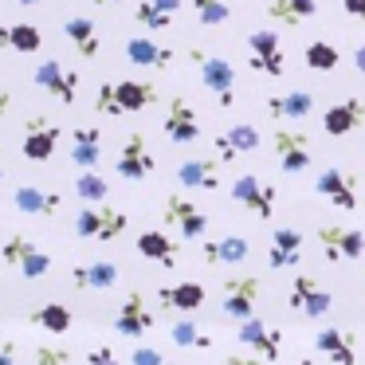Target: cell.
I'll list each match as a JSON object with an SVG mask.
<instances>
[{
	"label": "cell",
	"mask_w": 365,
	"mask_h": 365,
	"mask_svg": "<svg viewBox=\"0 0 365 365\" xmlns=\"http://www.w3.org/2000/svg\"><path fill=\"white\" fill-rule=\"evenodd\" d=\"M161 98V91L150 79H118V83H98L95 95V110L106 118H126V114L150 110Z\"/></svg>",
	"instance_id": "obj_1"
},
{
	"label": "cell",
	"mask_w": 365,
	"mask_h": 365,
	"mask_svg": "<svg viewBox=\"0 0 365 365\" xmlns=\"http://www.w3.org/2000/svg\"><path fill=\"white\" fill-rule=\"evenodd\" d=\"M130 228V216L122 208H114L110 200L106 205H87L75 216V236L79 240H98V244H110V240H122Z\"/></svg>",
	"instance_id": "obj_2"
},
{
	"label": "cell",
	"mask_w": 365,
	"mask_h": 365,
	"mask_svg": "<svg viewBox=\"0 0 365 365\" xmlns=\"http://www.w3.org/2000/svg\"><path fill=\"white\" fill-rule=\"evenodd\" d=\"M189 59H192V67H197V75H200V87L212 91L216 106L228 110V106L236 103V67H232L228 59L208 56V51H200V48H189Z\"/></svg>",
	"instance_id": "obj_3"
},
{
	"label": "cell",
	"mask_w": 365,
	"mask_h": 365,
	"mask_svg": "<svg viewBox=\"0 0 365 365\" xmlns=\"http://www.w3.org/2000/svg\"><path fill=\"white\" fill-rule=\"evenodd\" d=\"M0 259L9 263L20 279H28V283H36V279H43L51 271V255L43 252L40 244H32L24 232H12V236L0 244Z\"/></svg>",
	"instance_id": "obj_4"
},
{
	"label": "cell",
	"mask_w": 365,
	"mask_h": 365,
	"mask_svg": "<svg viewBox=\"0 0 365 365\" xmlns=\"http://www.w3.org/2000/svg\"><path fill=\"white\" fill-rule=\"evenodd\" d=\"M114 173H118L122 181H145V177L158 173V158H153V150H150V142H145L142 130H130V134L122 138Z\"/></svg>",
	"instance_id": "obj_5"
},
{
	"label": "cell",
	"mask_w": 365,
	"mask_h": 365,
	"mask_svg": "<svg viewBox=\"0 0 365 365\" xmlns=\"http://www.w3.org/2000/svg\"><path fill=\"white\" fill-rule=\"evenodd\" d=\"M59 142H63V126H56V122L43 118V114H32V118L24 122V134H20V153H24L28 161H36V165H43V161L56 158Z\"/></svg>",
	"instance_id": "obj_6"
},
{
	"label": "cell",
	"mask_w": 365,
	"mask_h": 365,
	"mask_svg": "<svg viewBox=\"0 0 365 365\" xmlns=\"http://www.w3.org/2000/svg\"><path fill=\"white\" fill-rule=\"evenodd\" d=\"M287 307H291L299 318H310V322H318V318L330 314L334 294L326 291V287L318 283L314 275H307V271H302V275H294L291 291H287Z\"/></svg>",
	"instance_id": "obj_7"
},
{
	"label": "cell",
	"mask_w": 365,
	"mask_h": 365,
	"mask_svg": "<svg viewBox=\"0 0 365 365\" xmlns=\"http://www.w3.org/2000/svg\"><path fill=\"white\" fill-rule=\"evenodd\" d=\"M224 314L232 318V322H247V318H255V307H259V294H263V279L259 275H232L224 279Z\"/></svg>",
	"instance_id": "obj_8"
},
{
	"label": "cell",
	"mask_w": 365,
	"mask_h": 365,
	"mask_svg": "<svg viewBox=\"0 0 365 365\" xmlns=\"http://www.w3.org/2000/svg\"><path fill=\"white\" fill-rule=\"evenodd\" d=\"M161 220L181 232V240H205V232H208V216L200 212V205L189 200L185 192H169V197L161 200Z\"/></svg>",
	"instance_id": "obj_9"
},
{
	"label": "cell",
	"mask_w": 365,
	"mask_h": 365,
	"mask_svg": "<svg viewBox=\"0 0 365 365\" xmlns=\"http://www.w3.org/2000/svg\"><path fill=\"white\" fill-rule=\"evenodd\" d=\"M232 200H236L240 208H247L255 220H271V216H275V205H279V192H275V185H267L263 177L244 173V177L232 181Z\"/></svg>",
	"instance_id": "obj_10"
},
{
	"label": "cell",
	"mask_w": 365,
	"mask_h": 365,
	"mask_svg": "<svg viewBox=\"0 0 365 365\" xmlns=\"http://www.w3.org/2000/svg\"><path fill=\"white\" fill-rule=\"evenodd\" d=\"M32 83L40 91H48L56 103H63V106H75V98H79V71L75 67H67V63H59V59H43L40 67L32 71Z\"/></svg>",
	"instance_id": "obj_11"
},
{
	"label": "cell",
	"mask_w": 365,
	"mask_h": 365,
	"mask_svg": "<svg viewBox=\"0 0 365 365\" xmlns=\"http://www.w3.org/2000/svg\"><path fill=\"white\" fill-rule=\"evenodd\" d=\"M247 67L255 75H267V79H279L287 71V56H283V40L267 28L247 36Z\"/></svg>",
	"instance_id": "obj_12"
},
{
	"label": "cell",
	"mask_w": 365,
	"mask_h": 365,
	"mask_svg": "<svg viewBox=\"0 0 365 365\" xmlns=\"http://www.w3.org/2000/svg\"><path fill=\"white\" fill-rule=\"evenodd\" d=\"M161 130H165V138L173 145L200 142V114H197V106H192L185 95H173L165 103V122H161Z\"/></svg>",
	"instance_id": "obj_13"
},
{
	"label": "cell",
	"mask_w": 365,
	"mask_h": 365,
	"mask_svg": "<svg viewBox=\"0 0 365 365\" xmlns=\"http://www.w3.org/2000/svg\"><path fill=\"white\" fill-rule=\"evenodd\" d=\"M318 244H322L330 263H349L365 255V236L357 228H346V224H322L318 228Z\"/></svg>",
	"instance_id": "obj_14"
},
{
	"label": "cell",
	"mask_w": 365,
	"mask_h": 365,
	"mask_svg": "<svg viewBox=\"0 0 365 365\" xmlns=\"http://www.w3.org/2000/svg\"><path fill=\"white\" fill-rule=\"evenodd\" d=\"M271 145H275V158H279V169L283 173H307L310 169V138L307 130H287L279 126L275 138H271Z\"/></svg>",
	"instance_id": "obj_15"
},
{
	"label": "cell",
	"mask_w": 365,
	"mask_h": 365,
	"mask_svg": "<svg viewBox=\"0 0 365 365\" xmlns=\"http://www.w3.org/2000/svg\"><path fill=\"white\" fill-rule=\"evenodd\" d=\"M240 326V346H247L255 357L263 361H279L283 357V330L279 326H267L263 318H247V322H236Z\"/></svg>",
	"instance_id": "obj_16"
},
{
	"label": "cell",
	"mask_w": 365,
	"mask_h": 365,
	"mask_svg": "<svg viewBox=\"0 0 365 365\" xmlns=\"http://www.w3.org/2000/svg\"><path fill=\"white\" fill-rule=\"evenodd\" d=\"M314 192L326 197L334 208H341V212H357V181L346 173V169L326 165L322 173H318V181H314Z\"/></svg>",
	"instance_id": "obj_17"
},
{
	"label": "cell",
	"mask_w": 365,
	"mask_h": 365,
	"mask_svg": "<svg viewBox=\"0 0 365 365\" xmlns=\"http://www.w3.org/2000/svg\"><path fill=\"white\" fill-rule=\"evenodd\" d=\"M114 330L126 334V338H142V334H150V330H153V310H150V302H145L138 291H130L126 299L118 302V314H114Z\"/></svg>",
	"instance_id": "obj_18"
},
{
	"label": "cell",
	"mask_w": 365,
	"mask_h": 365,
	"mask_svg": "<svg viewBox=\"0 0 365 365\" xmlns=\"http://www.w3.org/2000/svg\"><path fill=\"white\" fill-rule=\"evenodd\" d=\"M263 145V134L252 126V122H236L232 130H220L216 134V158L220 161H236L244 153H255Z\"/></svg>",
	"instance_id": "obj_19"
},
{
	"label": "cell",
	"mask_w": 365,
	"mask_h": 365,
	"mask_svg": "<svg viewBox=\"0 0 365 365\" xmlns=\"http://www.w3.org/2000/svg\"><path fill=\"white\" fill-rule=\"evenodd\" d=\"M361 122H365V103L361 98H338V103H330L326 114H322V130L330 138H349Z\"/></svg>",
	"instance_id": "obj_20"
},
{
	"label": "cell",
	"mask_w": 365,
	"mask_h": 365,
	"mask_svg": "<svg viewBox=\"0 0 365 365\" xmlns=\"http://www.w3.org/2000/svg\"><path fill=\"white\" fill-rule=\"evenodd\" d=\"M252 255V244L244 236H216V240H200V259L208 267H236Z\"/></svg>",
	"instance_id": "obj_21"
},
{
	"label": "cell",
	"mask_w": 365,
	"mask_h": 365,
	"mask_svg": "<svg viewBox=\"0 0 365 365\" xmlns=\"http://www.w3.org/2000/svg\"><path fill=\"white\" fill-rule=\"evenodd\" d=\"M126 59L134 67H150V71H165L173 67V48L153 36H130L126 40Z\"/></svg>",
	"instance_id": "obj_22"
},
{
	"label": "cell",
	"mask_w": 365,
	"mask_h": 365,
	"mask_svg": "<svg viewBox=\"0 0 365 365\" xmlns=\"http://www.w3.org/2000/svg\"><path fill=\"white\" fill-rule=\"evenodd\" d=\"M314 349L330 365H357V341H354V334L338 330V326H322V330L314 334Z\"/></svg>",
	"instance_id": "obj_23"
},
{
	"label": "cell",
	"mask_w": 365,
	"mask_h": 365,
	"mask_svg": "<svg viewBox=\"0 0 365 365\" xmlns=\"http://www.w3.org/2000/svg\"><path fill=\"white\" fill-rule=\"evenodd\" d=\"M177 185L181 189H205L216 192L220 189V158H189L177 165Z\"/></svg>",
	"instance_id": "obj_24"
},
{
	"label": "cell",
	"mask_w": 365,
	"mask_h": 365,
	"mask_svg": "<svg viewBox=\"0 0 365 365\" xmlns=\"http://www.w3.org/2000/svg\"><path fill=\"white\" fill-rule=\"evenodd\" d=\"M12 208L24 216H56L63 208V192L56 189H40V185H20L12 192Z\"/></svg>",
	"instance_id": "obj_25"
},
{
	"label": "cell",
	"mask_w": 365,
	"mask_h": 365,
	"mask_svg": "<svg viewBox=\"0 0 365 365\" xmlns=\"http://www.w3.org/2000/svg\"><path fill=\"white\" fill-rule=\"evenodd\" d=\"M138 255H145L150 263L173 271L177 259H181V244L169 240V232H161V228H145L142 236H138Z\"/></svg>",
	"instance_id": "obj_26"
},
{
	"label": "cell",
	"mask_w": 365,
	"mask_h": 365,
	"mask_svg": "<svg viewBox=\"0 0 365 365\" xmlns=\"http://www.w3.org/2000/svg\"><path fill=\"white\" fill-rule=\"evenodd\" d=\"M67 158L79 169H98V161H103V130L98 126H75Z\"/></svg>",
	"instance_id": "obj_27"
},
{
	"label": "cell",
	"mask_w": 365,
	"mask_h": 365,
	"mask_svg": "<svg viewBox=\"0 0 365 365\" xmlns=\"http://www.w3.org/2000/svg\"><path fill=\"white\" fill-rule=\"evenodd\" d=\"M302 259V232L299 228H275L271 232V247H267V267L271 271H287Z\"/></svg>",
	"instance_id": "obj_28"
},
{
	"label": "cell",
	"mask_w": 365,
	"mask_h": 365,
	"mask_svg": "<svg viewBox=\"0 0 365 365\" xmlns=\"http://www.w3.org/2000/svg\"><path fill=\"white\" fill-rule=\"evenodd\" d=\"M158 299H161V307L165 310H177V314H197L200 307H205V287L200 283H192V279H185V283H165L158 291Z\"/></svg>",
	"instance_id": "obj_29"
},
{
	"label": "cell",
	"mask_w": 365,
	"mask_h": 365,
	"mask_svg": "<svg viewBox=\"0 0 365 365\" xmlns=\"http://www.w3.org/2000/svg\"><path fill=\"white\" fill-rule=\"evenodd\" d=\"M118 283V267L110 259H91L71 267V287L75 291H110Z\"/></svg>",
	"instance_id": "obj_30"
},
{
	"label": "cell",
	"mask_w": 365,
	"mask_h": 365,
	"mask_svg": "<svg viewBox=\"0 0 365 365\" xmlns=\"http://www.w3.org/2000/svg\"><path fill=\"white\" fill-rule=\"evenodd\" d=\"M263 106L275 122H302L314 110V95L310 91H287V95H271Z\"/></svg>",
	"instance_id": "obj_31"
},
{
	"label": "cell",
	"mask_w": 365,
	"mask_h": 365,
	"mask_svg": "<svg viewBox=\"0 0 365 365\" xmlns=\"http://www.w3.org/2000/svg\"><path fill=\"white\" fill-rule=\"evenodd\" d=\"M63 36L71 40V48L79 51L83 59H98V51H103V36H98V24L91 16H67Z\"/></svg>",
	"instance_id": "obj_32"
},
{
	"label": "cell",
	"mask_w": 365,
	"mask_h": 365,
	"mask_svg": "<svg viewBox=\"0 0 365 365\" xmlns=\"http://www.w3.org/2000/svg\"><path fill=\"white\" fill-rule=\"evenodd\" d=\"M263 12H267L275 24L299 28V24H307V20L318 16V0H267Z\"/></svg>",
	"instance_id": "obj_33"
},
{
	"label": "cell",
	"mask_w": 365,
	"mask_h": 365,
	"mask_svg": "<svg viewBox=\"0 0 365 365\" xmlns=\"http://www.w3.org/2000/svg\"><path fill=\"white\" fill-rule=\"evenodd\" d=\"M43 48V32L36 24H0V51L36 56Z\"/></svg>",
	"instance_id": "obj_34"
},
{
	"label": "cell",
	"mask_w": 365,
	"mask_h": 365,
	"mask_svg": "<svg viewBox=\"0 0 365 365\" xmlns=\"http://www.w3.org/2000/svg\"><path fill=\"white\" fill-rule=\"evenodd\" d=\"M28 322L40 326L43 334H67L75 326V314L67 302H40V307L28 310Z\"/></svg>",
	"instance_id": "obj_35"
},
{
	"label": "cell",
	"mask_w": 365,
	"mask_h": 365,
	"mask_svg": "<svg viewBox=\"0 0 365 365\" xmlns=\"http://www.w3.org/2000/svg\"><path fill=\"white\" fill-rule=\"evenodd\" d=\"M302 59H307L310 71H322V75H330L341 67V51H338V43H330V40H310L307 48H302Z\"/></svg>",
	"instance_id": "obj_36"
},
{
	"label": "cell",
	"mask_w": 365,
	"mask_h": 365,
	"mask_svg": "<svg viewBox=\"0 0 365 365\" xmlns=\"http://www.w3.org/2000/svg\"><path fill=\"white\" fill-rule=\"evenodd\" d=\"M75 197H79L83 205H106V200H110V181H106L98 169H83V173L75 177Z\"/></svg>",
	"instance_id": "obj_37"
},
{
	"label": "cell",
	"mask_w": 365,
	"mask_h": 365,
	"mask_svg": "<svg viewBox=\"0 0 365 365\" xmlns=\"http://www.w3.org/2000/svg\"><path fill=\"white\" fill-rule=\"evenodd\" d=\"M169 341L181 349H212V334H205L200 322H192V318H181V322L169 326Z\"/></svg>",
	"instance_id": "obj_38"
},
{
	"label": "cell",
	"mask_w": 365,
	"mask_h": 365,
	"mask_svg": "<svg viewBox=\"0 0 365 365\" xmlns=\"http://www.w3.org/2000/svg\"><path fill=\"white\" fill-rule=\"evenodd\" d=\"M134 24L145 28L150 36H161V32H169V24H173V12L158 9L153 0H142V4H134Z\"/></svg>",
	"instance_id": "obj_39"
},
{
	"label": "cell",
	"mask_w": 365,
	"mask_h": 365,
	"mask_svg": "<svg viewBox=\"0 0 365 365\" xmlns=\"http://www.w3.org/2000/svg\"><path fill=\"white\" fill-rule=\"evenodd\" d=\"M192 12L205 28H224L232 20V0H192Z\"/></svg>",
	"instance_id": "obj_40"
},
{
	"label": "cell",
	"mask_w": 365,
	"mask_h": 365,
	"mask_svg": "<svg viewBox=\"0 0 365 365\" xmlns=\"http://www.w3.org/2000/svg\"><path fill=\"white\" fill-rule=\"evenodd\" d=\"M36 365H75L63 346H36Z\"/></svg>",
	"instance_id": "obj_41"
},
{
	"label": "cell",
	"mask_w": 365,
	"mask_h": 365,
	"mask_svg": "<svg viewBox=\"0 0 365 365\" xmlns=\"http://www.w3.org/2000/svg\"><path fill=\"white\" fill-rule=\"evenodd\" d=\"M130 365H173L161 349L153 346H134V354H130Z\"/></svg>",
	"instance_id": "obj_42"
},
{
	"label": "cell",
	"mask_w": 365,
	"mask_h": 365,
	"mask_svg": "<svg viewBox=\"0 0 365 365\" xmlns=\"http://www.w3.org/2000/svg\"><path fill=\"white\" fill-rule=\"evenodd\" d=\"M87 365H118V354H114V346H91L87 349Z\"/></svg>",
	"instance_id": "obj_43"
},
{
	"label": "cell",
	"mask_w": 365,
	"mask_h": 365,
	"mask_svg": "<svg viewBox=\"0 0 365 365\" xmlns=\"http://www.w3.org/2000/svg\"><path fill=\"white\" fill-rule=\"evenodd\" d=\"M341 9H346V16L365 20V0H341Z\"/></svg>",
	"instance_id": "obj_44"
},
{
	"label": "cell",
	"mask_w": 365,
	"mask_h": 365,
	"mask_svg": "<svg viewBox=\"0 0 365 365\" xmlns=\"http://www.w3.org/2000/svg\"><path fill=\"white\" fill-rule=\"evenodd\" d=\"M0 365H16V341H0Z\"/></svg>",
	"instance_id": "obj_45"
},
{
	"label": "cell",
	"mask_w": 365,
	"mask_h": 365,
	"mask_svg": "<svg viewBox=\"0 0 365 365\" xmlns=\"http://www.w3.org/2000/svg\"><path fill=\"white\" fill-rule=\"evenodd\" d=\"M224 365H263V357H244V354H228V357H224Z\"/></svg>",
	"instance_id": "obj_46"
},
{
	"label": "cell",
	"mask_w": 365,
	"mask_h": 365,
	"mask_svg": "<svg viewBox=\"0 0 365 365\" xmlns=\"http://www.w3.org/2000/svg\"><path fill=\"white\" fill-rule=\"evenodd\" d=\"M354 71L361 75V83H365V43H357V48H354Z\"/></svg>",
	"instance_id": "obj_47"
},
{
	"label": "cell",
	"mask_w": 365,
	"mask_h": 365,
	"mask_svg": "<svg viewBox=\"0 0 365 365\" xmlns=\"http://www.w3.org/2000/svg\"><path fill=\"white\" fill-rule=\"evenodd\" d=\"M9 110H12V91H0V122L9 118Z\"/></svg>",
	"instance_id": "obj_48"
},
{
	"label": "cell",
	"mask_w": 365,
	"mask_h": 365,
	"mask_svg": "<svg viewBox=\"0 0 365 365\" xmlns=\"http://www.w3.org/2000/svg\"><path fill=\"white\" fill-rule=\"evenodd\" d=\"M153 4H158V9H165V12H173V16L181 12V0H153Z\"/></svg>",
	"instance_id": "obj_49"
},
{
	"label": "cell",
	"mask_w": 365,
	"mask_h": 365,
	"mask_svg": "<svg viewBox=\"0 0 365 365\" xmlns=\"http://www.w3.org/2000/svg\"><path fill=\"white\" fill-rule=\"evenodd\" d=\"M95 4H106V9H114V4H130V0H95Z\"/></svg>",
	"instance_id": "obj_50"
},
{
	"label": "cell",
	"mask_w": 365,
	"mask_h": 365,
	"mask_svg": "<svg viewBox=\"0 0 365 365\" xmlns=\"http://www.w3.org/2000/svg\"><path fill=\"white\" fill-rule=\"evenodd\" d=\"M20 9H36V4H43V0H16Z\"/></svg>",
	"instance_id": "obj_51"
},
{
	"label": "cell",
	"mask_w": 365,
	"mask_h": 365,
	"mask_svg": "<svg viewBox=\"0 0 365 365\" xmlns=\"http://www.w3.org/2000/svg\"><path fill=\"white\" fill-rule=\"evenodd\" d=\"M299 365H318V361H314V357H302V361H299Z\"/></svg>",
	"instance_id": "obj_52"
},
{
	"label": "cell",
	"mask_w": 365,
	"mask_h": 365,
	"mask_svg": "<svg viewBox=\"0 0 365 365\" xmlns=\"http://www.w3.org/2000/svg\"><path fill=\"white\" fill-rule=\"evenodd\" d=\"M0 177H4V150H0Z\"/></svg>",
	"instance_id": "obj_53"
},
{
	"label": "cell",
	"mask_w": 365,
	"mask_h": 365,
	"mask_svg": "<svg viewBox=\"0 0 365 365\" xmlns=\"http://www.w3.org/2000/svg\"><path fill=\"white\" fill-rule=\"evenodd\" d=\"M0 318H4V307H0Z\"/></svg>",
	"instance_id": "obj_54"
}]
</instances>
